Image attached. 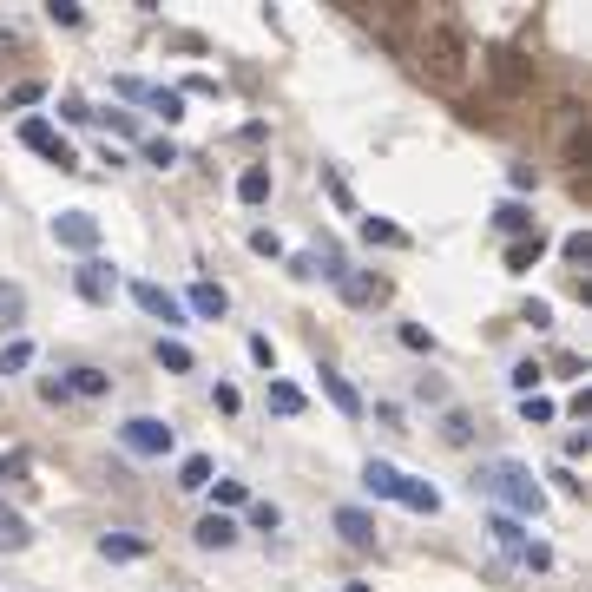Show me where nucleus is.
I'll list each match as a JSON object with an SVG mask.
<instances>
[{
  "label": "nucleus",
  "mask_w": 592,
  "mask_h": 592,
  "mask_svg": "<svg viewBox=\"0 0 592 592\" xmlns=\"http://www.w3.org/2000/svg\"><path fill=\"white\" fill-rule=\"evenodd\" d=\"M415 60H421V79H435V86H461L468 79V33H461V20H428L421 27V47H415Z\"/></svg>",
  "instance_id": "1"
},
{
  "label": "nucleus",
  "mask_w": 592,
  "mask_h": 592,
  "mask_svg": "<svg viewBox=\"0 0 592 592\" xmlns=\"http://www.w3.org/2000/svg\"><path fill=\"white\" fill-rule=\"evenodd\" d=\"M474 487H481V494H494L500 507H514V514H540V507H546L540 474L520 468V461H481V468H474Z\"/></svg>",
  "instance_id": "2"
},
{
  "label": "nucleus",
  "mask_w": 592,
  "mask_h": 592,
  "mask_svg": "<svg viewBox=\"0 0 592 592\" xmlns=\"http://www.w3.org/2000/svg\"><path fill=\"white\" fill-rule=\"evenodd\" d=\"M362 487L382 500H402L408 514H441V487L435 481H415V474L389 468V461H362Z\"/></svg>",
  "instance_id": "3"
},
{
  "label": "nucleus",
  "mask_w": 592,
  "mask_h": 592,
  "mask_svg": "<svg viewBox=\"0 0 592 592\" xmlns=\"http://www.w3.org/2000/svg\"><path fill=\"white\" fill-rule=\"evenodd\" d=\"M14 132H20V145H27V152H40L47 165H60V172H73V165H79V152H73V145L60 139V132H53L47 119H20Z\"/></svg>",
  "instance_id": "4"
},
{
  "label": "nucleus",
  "mask_w": 592,
  "mask_h": 592,
  "mask_svg": "<svg viewBox=\"0 0 592 592\" xmlns=\"http://www.w3.org/2000/svg\"><path fill=\"white\" fill-rule=\"evenodd\" d=\"M119 448H132V454H165L172 448V428L165 421H152V415H132L119 428Z\"/></svg>",
  "instance_id": "5"
},
{
  "label": "nucleus",
  "mask_w": 592,
  "mask_h": 592,
  "mask_svg": "<svg viewBox=\"0 0 592 592\" xmlns=\"http://www.w3.org/2000/svg\"><path fill=\"white\" fill-rule=\"evenodd\" d=\"M53 237H60L66 250H79V257H93V244H99V218H93V211H60V218H53Z\"/></svg>",
  "instance_id": "6"
},
{
  "label": "nucleus",
  "mask_w": 592,
  "mask_h": 592,
  "mask_svg": "<svg viewBox=\"0 0 592 592\" xmlns=\"http://www.w3.org/2000/svg\"><path fill=\"white\" fill-rule=\"evenodd\" d=\"M145 553H152L145 533H99V560H112V566H139Z\"/></svg>",
  "instance_id": "7"
},
{
  "label": "nucleus",
  "mask_w": 592,
  "mask_h": 592,
  "mask_svg": "<svg viewBox=\"0 0 592 592\" xmlns=\"http://www.w3.org/2000/svg\"><path fill=\"white\" fill-rule=\"evenodd\" d=\"M73 290L86 296V303H106V296L119 290V277H112V264H99V257H86V264H79V277H73Z\"/></svg>",
  "instance_id": "8"
},
{
  "label": "nucleus",
  "mask_w": 592,
  "mask_h": 592,
  "mask_svg": "<svg viewBox=\"0 0 592 592\" xmlns=\"http://www.w3.org/2000/svg\"><path fill=\"white\" fill-rule=\"evenodd\" d=\"M487 60H494V73H500V93H520V86L533 79V60H527V53H514V47H494Z\"/></svg>",
  "instance_id": "9"
},
{
  "label": "nucleus",
  "mask_w": 592,
  "mask_h": 592,
  "mask_svg": "<svg viewBox=\"0 0 592 592\" xmlns=\"http://www.w3.org/2000/svg\"><path fill=\"white\" fill-rule=\"evenodd\" d=\"M132 303H139L145 316H165V323H185V303H178V296H165L158 283H132Z\"/></svg>",
  "instance_id": "10"
},
{
  "label": "nucleus",
  "mask_w": 592,
  "mask_h": 592,
  "mask_svg": "<svg viewBox=\"0 0 592 592\" xmlns=\"http://www.w3.org/2000/svg\"><path fill=\"white\" fill-rule=\"evenodd\" d=\"M60 395L99 402V395H112V375H99V369H66V375H60Z\"/></svg>",
  "instance_id": "11"
},
{
  "label": "nucleus",
  "mask_w": 592,
  "mask_h": 592,
  "mask_svg": "<svg viewBox=\"0 0 592 592\" xmlns=\"http://www.w3.org/2000/svg\"><path fill=\"white\" fill-rule=\"evenodd\" d=\"M389 290H395L389 277H362V270H349V277H343V303H356V310H369V303H382Z\"/></svg>",
  "instance_id": "12"
},
{
  "label": "nucleus",
  "mask_w": 592,
  "mask_h": 592,
  "mask_svg": "<svg viewBox=\"0 0 592 592\" xmlns=\"http://www.w3.org/2000/svg\"><path fill=\"white\" fill-rule=\"evenodd\" d=\"M191 533H198V546H211V553H224V546H237V520H231V514H204V520H198Z\"/></svg>",
  "instance_id": "13"
},
{
  "label": "nucleus",
  "mask_w": 592,
  "mask_h": 592,
  "mask_svg": "<svg viewBox=\"0 0 592 592\" xmlns=\"http://www.w3.org/2000/svg\"><path fill=\"white\" fill-rule=\"evenodd\" d=\"M185 310H191V316H211V323H218V316L231 310V296H224L218 283H191V296H185Z\"/></svg>",
  "instance_id": "14"
},
{
  "label": "nucleus",
  "mask_w": 592,
  "mask_h": 592,
  "mask_svg": "<svg viewBox=\"0 0 592 592\" xmlns=\"http://www.w3.org/2000/svg\"><path fill=\"white\" fill-rule=\"evenodd\" d=\"M336 533H343L349 546H375V520L362 514V507H336Z\"/></svg>",
  "instance_id": "15"
},
{
  "label": "nucleus",
  "mask_w": 592,
  "mask_h": 592,
  "mask_svg": "<svg viewBox=\"0 0 592 592\" xmlns=\"http://www.w3.org/2000/svg\"><path fill=\"white\" fill-rule=\"evenodd\" d=\"M323 395L343 408V415H362V395H356V382H349L343 369H323Z\"/></svg>",
  "instance_id": "16"
},
{
  "label": "nucleus",
  "mask_w": 592,
  "mask_h": 592,
  "mask_svg": "<svg viewBox=\"0 0 592 592\" xmlns=\"http://www.w3.org/2000/svg\"><path fill=\"white\" fill-rule=\"evenodd\" d=\"M33 540V527H27V514H14L7 500H0V553H20V546Z\"/></svg>",
  "instance_id": "17"
},
{
  "label": "nucleus",
  "mask_w": 592,
  "mask_h": 592,
  "mask_svg": "<svg viewBox=\"0 0 592 592\" xmlns=\"http://www.w3.org/2000/svg\"><path fill=\"white\" fill-rule=\"evenodd\" d=\"M362 237L369 244H389V250H402V244H415V237L402 231V224H389V218H362Z\"/></svg>",
  "instance_id": "18"
},
{
  "label": "nucleus",
  "mask_w": 592,
  "mask_h": 592,
  "mask_svg": "<svg viewBox=\"0 0 592 592\" xmlns=\"http://www.w3.org/2000/svg\"><path fill=\"white\" fill-rule=\"evenodd\" d=\"M540 257H546V237L533 231V237H520V244L507 250V270H527V264H540Z\"/></svg>",
  "instance_id": "19"
},
{
  "label": "nucleus",
  "mask_w": 592,
  "mask_h": 592,
  "mask_svg": "<svg viewBox=\"0 0 592 592\" xmlns=\"http://www.w3.org/2000/svg\"><path fill=\"white\" fill-rule=\"evenodd\" d=\"M237 198H244V204H264L270 198V172H264V165H250V172L237 178Z\"/></svg>",
  "instance_id": "20"
},
{
  "label": "nucleus",
  "mask_w": 592,
  "mask_h": 592,
  "mask_svg": "<svg viewBox=\"0 0 592 592\" xmlns=\"http://www.w3.org/2000/svg\"><path fill=\"white\" fill-rule=\"evenodd\" d=\"M270 408L277 415H303V389L296 382H270Z\"/></svg>",
  "instance_id": "21"
},
{
  "label": "nucleus",
  "mask_w": 592,
  "mask_h": 592,
  "mask_svg": "<svg viewBox=\"0 0 592 592\" xmlns=\"http://www.w3.org/2000/svg\"><path fill=\"white\" fill-rule=\"evenodd\" d=\"M152 356H158V369H172V375H191V349H185V343H158Z\"/></svg>",
  "instance_id": "22"
},
{
  "label": "nucleus",
  "mask_w": 592,
  "mask_h": 592,
  "mask_svg": "<svg viewBox=\"0 0 592 592\" xmlns=\"http://www.w3.org/2000/svg\"><path fill=\"white\" fill-rule=\"evenodd\" d=\"M27 316V296H20V283H0V323H20Z\"/></svg>",
  "instance_id": "23"
},
{
  "label": "nucleus",
  "mask_w": 592,
  "mask_h": 592,
  "mask_svg": "<svg viewBox=\"0 0 592 592\" xmlns=\"http://www.w3.org/2000/svg\"><path fill=\"white\" fill-rule=\"evenodd\" d=\"M520 421L546 428V421H553V402H546V395H520Z\"/></svg>",
  "instance_id": "24"
},
{
  "label": "nucleus",
  "mask_w": 592,
  "mask_h": 592,
  "mask_svg": "<svg viewBox=\"0 0 592 592\" xmlns=\"http://www.w3.org/2000/svg\"><path fill=\"white\" fill-rule=\"evenodd\" d=\"M211 500H218V514H231V507H244V481H218V487H211Z\"/></svg>",
  "instance_id": "25"
},
{
  "label": "nucleus",
  "mask_w": 592,
  "mask_h": 592,
  "mask_svg": "<svg viewBox=\"0 0 592 592\" xmlns=\"http://www.w3.org/2000/svg\"><path fill=\"white\" fill-rule=\"evenodd\" d=\"M27 362H33V343H7L0 349V375H20Z\"/></svg>",
  "instance_id": "26"
},
{
  "label": "nucleus",
  "mask_w": 592,
  "mask_h": 592,
  "mask_svg": "<svg viewBox=\"0 0 592 592\" xmlns=\"http://www.w3.org/2000/svg\"><path fill=\"white\" fill-rule=\"evenodd\" d=\"M145 106H158L165 119H185V99H178L172 86H152V99H145Z\"/></svg>",
  "instance_id": "27"
},
{
  "label": "nucleus",
  "mask_w": 592,
  "mask_h": 592,
  "mask_svg": "<svg viewBox=\"0 0 592 592\" xmlns=\"http://www.w3.org/2000/svg\"><path fill=\"white\" fill-rule=\"evenodd\" d=\"M520 566L546 573V566H553V546H546V540H527V546H520Z\"/></svg>",
  "instance_id": "28"
},
{
  "label": "nucleus",
  "mask_w": 592,
  "mask_h": 592,
  "mask_svg": "<svg viewBox=\"0 0 592 592\" xmlns=\"http://www.w3.org/2000/svg\"><path fill=\"white\" fill-rule=\"evenodd\" d=\"M494 224H500V231H533V218L520 211V204H500V211H494Z\"/></svg>",
  "instance_id": "29"
},
{
  "label": "nucleus",
  "mask_w": 592,
  "mask_h": 592,
  "mask_svg": "<svg viewBox=\"0 0 592 592\" xmlns=\"http://www.w3.org/2000/svg\"><path fill=\"white\" fill-rule=\"evenodd\" d=\"M402 349H415V356H428V349H435V336H428L421 323H402Z\"/></svg>",
  "instance_id": "30"
},
{
  "label": "nucleus",
  "mask_w": 592,
  "mask_h": 592,
  "mask_svg": "<svg viewBox=\"0 0 592 592\" xmlns=\"http://www.w3.org/2000/svg\"><path fill=\"white\" fill-rule=\"evenodd\" d=\"M178 481H185V487H204V481H211V461H204V454H191L185 468H178Z\"/></svg>",
  "instance_id": "31"
},
{
  "label": "nucleus",
  "mask_w": 592,
  "mask_h": 592,
  "mask_svg": "<svg viewBox=\"0 0 592 592\" xmlns=\"http://www.w3.org/2000/svg\"><path fill=\"white\" fill-rule=\"evenodd\" d=\"M145 158H152V165H178V145L172 139H145Z\"/></svg>",
  "instance_id": "32"
},
{
  "label": "nucleus",
  "mask_w": 592,
  "mask_h": 592,
  "mask_svg": "<svg viewBox=\"0 0 592 592\" xmlns=\"http://www.w3.org/2000/svg\"><path fill=\"white\" fill-rule=\"evenodd\" d=\"M250 250H257V257H283V237L277 231H250Z\"/></svg>",
  "instance_id": "33"
},
{
  "label": "nucleus",
  "mask_w": 592,
  "mask_h": 592,
  "mask_svg": "<svg viewBox=\"0 0 592 592\" xmlns=\"http://www.w3.org/2000/svg\"><path fill=\"white\" fill-rule=\"evenodd\" d=\"M47 14H53V20H60V27H79V20H86V7H73V0H53Z\"/></svg>",
  "instance_id": "34"
},
{
  "label": "nucleus",
  "mask_w": 592,
  "mask_h": 592,
  "mask_svg": "<svg viewBox=\"0 0 592 592\" xmlns=\"http://www.w3.org/2000/svg\"><path fill=\"white\" fill-rule=\"evenodd\" d=\"M112 86H119L125 99H152V86H145V79H132V73H119V79H112Z\"/></svg>",
  "instance_id": "35"
},
{
  "label": "nucleus",
  "mask_w": 592,
  "mask_h": 592,
  "mask_svg": "<svg viewBox=\"0 0 592 592\" xmlns=\"http://www.w3.org/2000/svg\"><path fill=\"white\" fill-rule=\"evenodd\" d=\"M566 264H592V237H566Z\"/></svg>",
  "instance_id": "36"
},
{
  "label": "nucleus",
  "mask_w": 592,
  "mask_h": 592,
  "mask_svg": "<svg viewBox=\"0 0 592 592\" xmlns=\"http://www.w3.org/2000/svg\"><path fill=\"white\" fill-rule=\"evenodd\" d=\"M237 408H244V395H237L231 382H218V415H237Z\"/></svg>",
  "instance_id": "37"
},
{
  "label": "nucleus",
  "mask_w": 592,
  "mask_h": 592,
  "mask_svg": "<svg viewBox=\"0 0 592 592\" xmlns=\"http://www.w3.org/2000/svg\"><path fill=\"white\" fill-rule=\"evenodd\" d=\"M343 592H369V586H362V579H349V586H343Z\"/></svg>",
  "instance_id": "38"
}]
</instances>
